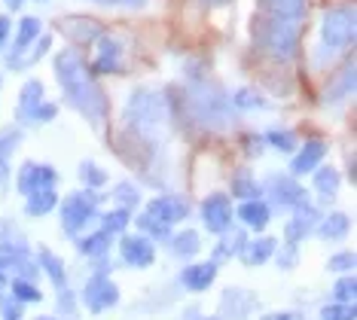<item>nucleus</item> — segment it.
Listing matches in <instances>:
<instances>
[{"instance_id": "f257e3e1", "label": "nucleus", "mask_w": 357, "mask_h": 320, "mask_svg": "<svg viewBox=\"0 0 357 320\" xmlns=\"http://www.w3.org/2000/svg\"><path fill=\"white\" fill-rule=\"evenodd\" d=\"M55 77L64 89V101L83 116L92 128H104L110 116V101L104 95V89L98 86L92 68L83 61V55L77 49H61L55 55Z\"/></svg>"}, {"instance_id": "f03ea898", "label": "nucleus", "mask_w": 357, "mask_h": 320, "mask_svg": "<svg viewBox=\"0 0 357 320\" xmlns=\"http://www.w3.org/2000/svg\"><path fill=\"white\" fill-rule=\"evenodd\" d=\"M183 104L186 116L208 131H229L238 122V113H235L229 95L214 83H192L183 92Z\"/></svg>"}, {"instance_id": "7ed1b4c3", "label": "nucleus", "mask_w": 357, "mask_h": 320, "mask_svg": "<svg viewBox=\"0 0 357 320\" xmlns=\"http://www.w3.org/2000/svg\"><path fill=\"white\" fill-rule=\"evenodd\" d=\"M168 119V98L150 89H137L126 104V125L135 131L137 141H156Z\"/></svg>"}, {"instance_id": "20e7f679", "label": "nucleus", "mask_w": 357, "mask_h": 320, "mask_svg": "<svg viewBox=\"0 0 357 320\" xmlns=\"http://www.w3.org/2000/svg\"><path fill=\"white\" fill-rule=\"evenodd\" d=\"M0 272H15V277L37 284L40 268L31 259V244L13 223H3V229H0Z\"/></svg>"}, {"instance_id": "39448f33", "label": "nucleus", "mask_w": 357, "mask_h": 320, "mask_svg": "<svg viewBox=\"0 0 357 320\" xmlns=\"http://www.w3.org/2000/svg\"><path fill=\"white\" fill-rule=\"evenodd\" d=\"M98 204H101V195L92 192V190L70 192L68 199L61 201V229H64V235H68V238H79V235H83L86 229L101 217Z\"/></svg>"}, {"instance_id": "423d86ee", "label": "nucleus", "mask_w": 357, "mask_h": 320, "mask_svg": "<svg viewBox=\"0 0 357 320\" xmlns=\"http://www.w3.org/2000/svg\"><path fill=\"white\" fill-rule=\"evenodd\" d=\"M354 3H339L333 10L324 13L321 22V46L327 52H342V49H351L354 43Z\"/></svg>"}, {"instance_id": "0eeeda50", "label": "nucleus", "mask_w": 357, "mask_h": 320, "mask_svg": "<svg viewBox=\"0 0 357 320\" xmlns=\"http://www.w3.org/2000/svg\"><path fill=\"white\" fill-rule=\"evenodd\" d=\"M299 28L303 24H294V22H281V19H266L263 24L257 28V43L272 55V59H294L296 49H299Z\"/></svg>"}, {"instance_id": "6e6552de", "label": "nucleus", "mask_w": 357, "mask_h": 320, "mask_svg": "<svg viewBox=\"0 0 357 320\" xmlns=\"http://www.w3.org/2000/svg\"><path fill=\"white\" fill-rule=\"evenodd\" d=\"M259 190H263L266 199H269L266 201L269 208L294 211L303 201H308V192L303 190V183H299L296 177L284 174V171H272V174H266V183H259Z\"/></svg>"}, {"instance_id": "1a4fd4ad", "label": "nucleus", "mask_w": 357, "mask_h": 320, "mask_svg": "<svg viewBox=\"0 0 357 320\" xmlns=\"http://www.w3.org/2000/svg\"><path fill=\"white\" fill-rule=\"evenodd\" d=\"M190 211H192V204L186 201L183 195H177V192L156 195V199H150L147 208H144V213H147V217H153L156 223L168 226V229H174L177 223H183V220L190 217Z\"/></svg>"}, {"instance_id": "9d476101", "label": "nucleus", "mask_w": 357, "mask_h": 320, "mask_svg": "<svg viewBox=\"0 0 357 320\" xmlns=\"http://www.w3.org/2000/svg\"><path fill=\"white\" fill-rule=\"evenodd\" d=\"M79 299H83V305L92 311V314H104V311H110L113 305H119V287L110 281L107 275H92L83 287V293H79Z\"/></svg>"}, {"instance_id": "9b49d317", "label": "nucleus", "mask_w": 357, "mask_h": 320, "mask_svg": "<svg viewBox=\"0 0 357 320\" xmlns=\"http://www.w3.org/2000/svg\"><path fill=\"white\" fill-rule=\"evenodd\" d=\"M59 183V171L52 165H43V162H22L19 174H15V190L22 195H34L37 190H50V186Z\"/></svg>"}, {"instance_id": "f8f14e48", "label": "nucleus", "mask_w": 357, "mask_h": 320, "mask_svg": "<svg viewBox=\"0 0 357 320\" xmlns=\"http://www.w3.org/2000/svg\"><path fill=\"white\" fill-rule=\"evenodd\" d=\"M232 201L226 192H211L205 201H202V223H205L208 232L223 235L226 229H232Z\"/></svg>"}, {"instance_id": "ddd939ff", "label": "nucleus", "mask_w": 357, "mask_h": 320, "mask_svg": "<svg viewBox=\"0 0 357 320\" xmlns=\"http://www.w3.org/2000/svg\"><path fill=\"white\" fill-rule=\"evenodd\" d=\"M321 223V211L314 208L312 201H303L299 208L290 211V220H287V229H284V238H287V244H299L305 241L308 235L318 229Z\"/></svg>"}, {"instance_id": "4468645a", "label": "nucleus", "mask_w": 357, "mask_h": 320, "mask_svg": "<svg viewBox=\"0 0 357 320\" xmlns=\"http://www.w3.org/2000/svg\"><path fill=\"white\" fill-rule=\"evenodd\" d=\"M119 257H123L126 266L132 268H150L156 262V247H153L150 238L137 235H123L119 238Z\"/></svg>"}, {"instance_id": "2eb2a0df", "label": "nucleus", "mask_w": 357, "mask_h": 320, "mask_svg": "<svg viewBox=\"0 0 357 320\" xmlns=\"http://www.w3.org/2000/svg\"><path fill=\"white\" fill-rule=\"evenodd\" d=\"M46 101V89L40 79H28L19 92V104H15V119L22 125H37V110Z\"/></svg>"}, {"instance_id": "dca6fc26", "label": "nucleus", "mask_w": 357, "mask_h": 320, "mask_svg": "<svg viewBox=\"0 0 357 320\" xmlns=\"http://www.w3.org/2000/svg\"><path fill=\"white\" fill-rule=\"evenodd\" d=\"M254 308H257V296H254V293L238 290V287H229V290H223L220 320H245Z\"/></svg>"}, {"instance_id": "f3484780", "label": "nucleus", "mask_w": 357, "mask_h": 320, "mask_svg": "<svg viewBox=\"0 0 357 320\" xmlns=\"http://www.w3.org/2000/svg\"><path fill=\"white\" fill-rule=\"evenodd\" d=\"M324 155H327V141H321V137H312V141H305L294 153V159H290V171H294L296 177L312 174V171L324 162Z\"/></svg>"}, {"instance_id": "a211bd4d", "label": "nucleus", "mask_w": 357, "mask_h": 320, "mask_svg": "<svg viewBox=\"0 0 357 320\" xmlns=\"http://www.w3.org/2000/svg\"><path fill=\"white\" fill-rule=\"evenodd\" d=\"M217 272H220L217 262H190L181 272V284H183V290H190V293H205L208 287L217 281Z\"/></svg>"}, {"instance_id": "6ab92c4d", "label": "nucleus", "mask_w": 357, "mask_h": 320, "mask_svg": "<svg viewBox=\"0 0 357 320\" xmlns=\"http://www.w3.org/2000/svg\"><path fill=\"white\" fill-rule=\"evenodd\" d=\"M40 34H43V22H40L37 15H22V19H19V28H15V43H13V49H10V61L22 59V55H25L28 49L37 43Z\"/></svg>"}, {"instance_id": "aec40b11", "label": "nucleus", "mask_w": 357, "mask_h": 320, "mask_svg": "<svg viewBox=\"0 0 357 320\" xmlns=\"http://www.w3.org/2000/svg\"><path fill=\"white\" fill-rule=\"evenodd\" d=\"M22 144V128L10 125V128H0V192L10 186V159L13 153L19 150Z\"/></svg>"}, {"instance_id": "412c9836", "label": "nucleus", "mask_w": 357, "mask_h": 320, "mask_svg": "<svg viewBox=\"0 0 357 320\" xmlns=\"http://www.w3.org/2000/svg\"><path fill=\"white\" fill-rule=\"evenodd\" d=\"M354 92V61L342 64V70L330 79V86L324 89V101L327 104H342L345 98H351Z\"/></svg>"}, {"instance_id": "4be33fe9", "label": "nucleus", "mask_w": 357, "mask_h": 320, "mask_svg": "<svg viewBox=\"0 0 357 320\" xmlns=\"http://www.w3.org/2000/svg\"><path fill=\"white\" fill-rule=\"evenodd\" d=\"M250 241L245 229H226L223 238H217V247H214V259L211 262H226V259H232V257H241V250H245V244Z\"/></svg>"}, {"instance_id": "5701e85b", "label": "nucleus", "mask_w": 357, "mask_h": 320, "mask_svg": "<svg viewBox=\"0 0 357 320\" xmlns=\"http://www.w3.org/2000/svg\"><path fill=\"white\" fill-rule=\"evenodd\" d=\"M269 13V19H281V22H294L303 24L305 19V0H259Z\"/></svg>"}, {"instance_id": "b1692460", "label": "nucleus", "mask_w": 357, "mask_h": 320, "mask_svg": "<svg viewBox=\"0 0 357 320\" xmlns=\"http://www.w3.org/2000/svg\"><path fill=\"white\" fill-rule=\"evenodd\" d=\"M119 55H123V46H119V40L101 37L98 40V55H95L92 73H116L119 70Z\"/></svg>"}, {"instance_id": "393cba45", "label": "nucleus", "mask_w": 357, "mask_h": 320, "mask_svg": "<svg viewBox=\"0 0 357 320\" xmlns=\"http://www.w3.org/2000/svg\"><path fill=\"white\" fill-rule=\"evenodd\" d=\"M37 268H40V272H46V277L52 281L55 290L68 287V268H64V262L55 257L50 247H40V250H37Z\"/></svg>"}, {"instance_id": "a878e982", "label": "nucleus", "mask_w": 357, "mask_h": 320, "mask_svg": "<svg viewBox=\"0 0 357 320\" xmlns=\"http://www.w3.org/2000/svg\"><path fill=\"white\" fill-rule=\"evenodd\" d=\"M312 186L321 199H333V195L342 190V174H339V168H333V165H321V168L312 171Z\"/></svg>"}, {"instance_id": "bb28decb", "label": "nucleus", "mask_w": 357, "mask_h": 320, "mask_svg": "<svg viewBox=\"0 0 357 320\" xmlns=\"http://www.w3.org/2000/svg\"><path fill=\"white\" fill-rule=\"evenodd\" d=\"M275 250H278V238H272V235L254 238V241L245 244V250H241V259H245L248 266H263V262H269L275 257Z\"/></svg>"}, {"instance_id": "cd10ccee", "label": "nucleus", "mask_w": 357, "mask_h": 320, "mask_svg": "<svg viewBox=\"0 0 357 320\" xmlns=\"http://www.w3.org/2000/svg\"><path fill=\"white\" fill-rule=\"evenodd\" d=\"M238 220L245 223L248 229H266L272 220V208L266 204L263 199H254V201H241L238 208Z\"/></svg>"}, {"instance_id": "c85d7f7f", "label": "nucleus", "mask_w": 357, "mask_h": 320, "mask_svg": "<svg viewBox=\"0 0 357 320\" xmlns=\"http://www.w3.org/2000/svg\"><path fill=\"white\" fill-rule=\"evenodd\" d=\"M348 229H351V217H348L345 211H333V213H327V217H321L318 235L324 238V241H339Z\"/></svg>"}, {"instance_id": "c756f323", "label": "nucleus", "mask_w": 357, "mask_h": 320, "mask_svg": "<svg viewBox=\"0 0 357 320\" xmlns=\"http://www.w3.org/2000/svg\"><path fill=\"white\" fill-rule=\"evenodd\" d=\"M110 244H113V238H110V235H104L101 229H98V232H89V235H79V238H77L79 253H83V257H89V259L107 257Z\"/></svg>"}, {"instance_id": "7c9ffc66", "label": "nucleus", "mask_w": 357, "mask_h": 320, "mask_svg": "<svg viewBox=\"0 0 357 320\" xmlns=\"http://www.w3.org/2000/svg\"><path fill=\"white\" fill-rule=\"evenodd\" d=\"M55 204H59V190H55V186H50V190H37L34 195L25 199V213L28 217H43V213H50Z\"/></svg>"}, {"instance_id": "2f4dec72", "label": "nucleus", "mask_w": 357, "mask_h": 320, "mask_svg": "<svg viewBox=\"0 0 357 320\" xmlns=\"http://www.w3.org/2000/svg\"><path fill=\"white\" fill-rule=\"evenodd\" d=\"M168 244H172L174 257H181V259H192L202 250V238H199L196 229H186V232L172 235V241H168Z\"/></svg>"}, {"instance_id": "473e14b6", "label": "nucleus", "mask_w": 357, "mask_h": 320, "mask_svg": "<svg viewBox=\"0 0 357 320\" xmlns=\"http://www.w3.org/2000/svg\"><path fill=\"white\" fill-rule=\"evenodd\" d=\"M101 232L104 235H123L126 229H128V223H132V211H126V208H113V211H107V213H101Z\"/></svg>"}, {"instance_id": "72a5a7b5", "label": "nucleus", "mask_w": 357, "mask_h": 320, "mask_svg": "<svg viewBox=\"0 0 357 320\" xmlns=\"http://www.w3.org/2000/svg\"><path fill=\"white\" fill-rule=\"evenodd\" d=\"M52 49V34H40L37 37V43L28 49L22 59H15V61H10V70H22V68H28V64H37L40 59H43L46 52Z\"/></svg>"}, {"instance_id": "f704fd0d", "label": "nucleus", "mask_w": 357, "mask_h": 320, "mask_svg": "<svg viewBox=\"0 0 357 320\" xmlns=\"http://www.w3.org/2000/svg\"><path fill=\"white\" fill-rule=\"evenodd\" d=\"M232 192L238 195L241 201L263 199V190H259V183L254 180V174H250V171H241V174H235V180H232Z\"/></svg>"}, {"instance_id": "c9c22d12", "label": "nucleus", "mask_w": 357, "mask_h": 320, "mask_svg": "<svg viewBox=\"0 0 357 320\" xmlns=\"http://www.w3.org/2000/svg\"><path fill=\"white\" fill-rule=\"evenodd\" d=\"M135 223H137V229H141V235L144 238H150V241H172V229H168V226H162V223H156V220H153V217H147V213H137V217H135Z\"/></svg>"}, {"instance_id": "e433bc0d", "label": "nucleus", "mask_w": 357, "mask_h": 320, "mask_svg": "<svg viewBox=\"0 0 357 320\" xmlns=\"http://www.w3.org/2000/svg\"><path fill=\"white\" fill-rule=\"evenodd\" d=\"M263 144L272 146V150H278V153H296V135L287 128H269L263 135Z\"/></svg>"}, {"instance_id": "4c0bfd02", "label": "nucleus", "mask_w": 357, "mask_h": 320, "mask_svg": "<svg viewBox=\"0 0 357 320\" xmlns=\"http://www.w3.org/2000/svg\"><path fill=\"white\" fill-rule=\"evenodd\" d=\"M10 296L15 302H22V305H31V302H40L43 299V293H40V287L34 281H25V277H15L10 284Z\"/></svg>"}, {"instance_id": "58836bf2", "label": "nucleus", "mask_w": 357, "mask_h": 320, "mask_svg": "<svg viewBox=\"0 0 357 320\" xmlns=\"http://www.w3.org/2000/svg\"><path fill=\"white\" fill-rule=\"evenodd\" d=\"M79 180H83V186L86 190H101V186H107V171H104L101 165H95V162H83L79 165Z\"/></svg>"}, {"instance_id": "ea45409f", "label": "nucleus", "mask_w": 357, "mask_h": 320, "mask_svg": "<svg viewBox=\"0 0 357 320\" xmlns=\"http://www.w3.org/2000/svg\"><path fill=\"white\" fill-rule=\"evenodd\" d=\"M229 101H232V107H238V110H266V107H269L266 95L254 92V89H238Z\"/></svg>"}, {"instance_id": "a19ab883", "label": "nucleus", "mask_w": 357, "mask_h": 320, "mask_svg": "<svg viewBox=\"0 0 357 320\" xmlns=\"http://www.w3.org/2000/svg\"><path fill=\"white\" fill-rule=\"evenodd\" d=\"M77 299H79V296H77L74 290L61 287L59 296H55V311H59L55 317H61V320H79V314H77Z\"/></svg>"}, {"instance_id": "79ce46f5", "label": "nucleus", "mask_w": 357, "mask_h": 320, "mask_svg": "<svg viewBox=\"0 0 357 320\" xmlns=\"http://www.w3.org/2000/svg\"><path fill=\"white\" fill-rule=\"evenodd\" d=\"M354 296H357V284L354 277H339L333 284V302H342V305H354Z\"/></svg>"}, {"instance_id": "37998d69", "label": "nucleus", "mask_w": 357, "mask_h": 320, "mask_svg": "<svg viewBox=\"0 0 357 320\" xmlns=\"http://www.w3.org/2000/svg\"><path fill=\"white\" fill-rule=\"evenodd\" d=\"M113 201H116L119 208L132 211L135 204L141 201V192H137V186H135V183H119L116 190H113Z\"/></svg>"}, {"instance_id": "c03bdc74", "label": "nucleus", "mask_w": 357, "mask_h": 320, "mask_svg": "<svg viewBox=\"0 0 357 320\" xmlns=\"http://www.w3.org/2000/svg\"><path fill=\"white\" fill-rule=\"evenodd\" d=\"M25 317V305L15 302L10 293H0V320H22Z\"/></svg>"}, {"instance_id": "a18cd8bd", "label": "nucleus", "mask_w": 357, "mask_h": 320, "mask_svg": "<svg viewBox=\"0 0 357 320\" xmlns=\"http://www.w3.org/2000/svg\"><path fill=\"white\" fill-rule=\"evenodd\" d=\"M357 311L354 305H342V302H330L321 308V320H354Z\"/></svg>"}, {"instance_id": "49530a36", "label": "nucleus", "mask_w": 357, "mask_h": 320, "mask_svg": "<svg viewBox=\"0 0 357 320\" xmlns=\"http://www.w3.org/2000/svg\"><path fill=\"white\" fill-rule=\"evenodd\" d=\"M272 259H278V268H284V272H287V268H294V266H296L299 247H296V244H287L284 250H275V257H272Z\"/></svg>"}, {"instance_id": "de8ad7c7", "label": "nucleus", "mask_w": 357, "mask_h": 320, "mask_svg": "<svg viewBox=\"0 0 357 320\" xmlns=\"http://www.w3.org/2000/svg\"><path fill=\"white\" fill-rule=\"evenodd\" d=\"M327 268L330 272H351L354 268V253L351 250H345V253H336V257H330V262H327Z\"/></svg>"}, {"instance_id": "09e8293b", "label": "nucleus", "mask_w": 357, "mask_h": 320, "mask_svg": "<svg viewBox=\"0 0 357 320\" xmlns=\"http://www.w3.org/2000/svg\"><path fill=\"white\" fill-rule=\"evenodd\" d=\"M92 3H98V6H123V10H141V6H147L150 0H92Z\"/></svg>"}, {"instance_id": "8fccbe9b", "label": "nucleus", "mask_w": 357, "mask_h": 320, "mask_svg": "<svg viewBox=\"0 0 357 320\" xmlns=\"http://www.w3.org/2000/svg\"><path fill=\"white\" fill-rule=\"evenodd\" d=\"M10 37H13V19L10 15H0V52L10 49Z\"/></svg>"}, {"instance_id": "3c124183", "label": "nucleus", "mask_w": 357, "mask_h": 320, "mask_svg": "<svg viewBox=\"0 0 357 320\" xmlns=\"http://www.w3.org/2000/svg\"><path fill=\"white\" fill-rule=\"evenodd\" d=\"M55 113H59V107H55L52 101H43V104H40V110H37V125H40V122H52Z\"/></svg>"}, {"instance_id": "603ef678", "label": "nucleus", "mask_w": 357, "mask_h": 320, "mask_svg": "<svg viewBox=\"0 0 357 320\" xmlns=\"http://www.w3.org/2000/svg\"><path fill=\"white\" fill-rule=\"evenodd\" d=\"M64 31H68V34H70V37H74L77 43H79V34H83V28H79V22H70V24H64ZM89 34H92V40L98 37V34H101V31H98V24H92V28H89Z\"/></svg>"}, {"instance_id": "864d4df0", "label": "nucleus", "mask_w": 357, "mask_h": 320, "mask_svg": "<svg viewBox=\"0 0 357 320\" xmlns=\"http://www.w3.org/2000/svg\"><path fill=\"white\" fill-rule=\"evenodd\" d=\"M263 320H305L299 311H278V314H263Z\"/></svg>"}, {"instance_id": "5fc2aeb1", "label": "nucleus", "mask_w": 357, "mask_h": 320, "mask_svg": "<svg viewBox=\"0 0 357 320\" xmlns=\"http://www.w3.org/2000/svg\"><path fill=\"white\" fill-rule=\"evenodd\" d=\"M183 320H202V308H186Z\"/></svg>"}, {"instance_id": "6e6d98bb", "label": "nucleus", "mask_w": 357, "mask_h": 320, "mask_svg": "<svg viewBox=\"0 0 357 320\" xmlns=\"http://www.w3.org/2000/svg\"><path fill=\"white\" fill-rule=\"evenodd\" d=\"M6 3V10H22V3H25V0H3Z\"/></svg>"}, {"instance_id": "4d7b16f0", "label": "nucleus", "mask_w": 357, "mask_h": 320, "mask_svg": "<svg viewBox=\"0 0 357 320\" xmlns=\"http://www.w3.org/2000/svg\"><path fill=\"white\" fill-rule=\"evenodd\" d=\"M202 3H208V6H223V3H229V0H202Z\"/></svg>"}, {"instance_id": "13d9d810", "label": "nucleus", "mask_w": 357, "mask_h": 320, "mask_svg": "<svg viewBox=\"0 0 357 320\" xmlns=\"http://www.w3.org/2000/svg\"><path fill=\"white\" fill-rule=\"evenodd\" d=\"M37 320H61V317H55V314H40Z\"/></svg>"}, {"instance_id": "bf43d9fd", "label": "nucleus", "mask_w": 357, "mask_h": 320, "mask_svg": "<svg viewBox=\"0 0 357 320\" xmlns=\"http://www.w3.org/2000/svg\"><path fill=\"white\" fill-rule=\"evenodd\" d=\"M0 86H3V77H0Z\"/></svg>"}, {"instance_id": "052dcab7", "label": "nucleus", "mask_w": 357, "mask_h": 320, "mask_svg": "<svg viewBox=\"0 0 357 320\" xmlns=\"http://www.w3.org/2000/svg\"><path fill=\"white\" fill-rule=\"evenodd\" d=\"M37 3H43V0H37Z\"/></svg>"}]
</instances>
